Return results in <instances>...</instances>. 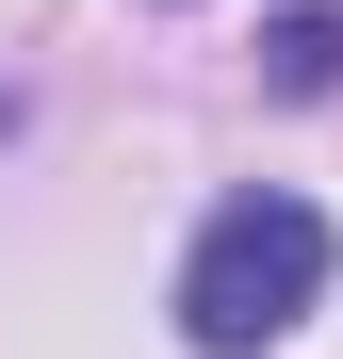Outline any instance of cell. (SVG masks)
<instances>
[{
    "mask_svg": "<svg viewBox=\"0 0 343 359\" xmlns=\"http://www.w3.org/2000/svg\"><path fill=\"white\" fill-rule=\"evenodd\" d=\"M311 294H327V212H311V196H229V212L196 229V262H180V343L262 359Z\"/></svg>",
    "mask_w": 343,
    "mask_h": 359,
    "instance_id": "6da1fadb",
    "label": "cell"
},
{
    "mask_svg": "<svg viewBox=\"0 0 343 359\" xmlns=\"http://www.w3.org/2000/svg\"><path fill=\"white\" fill-rule=\"evenodd\" d=\"M278 82H295V98L343 82V17H295V33H278Z\"/></svg>",
    "mask_w": 343,
    "mask_h": 359,
    "instance_id": "7a4b0ae2",
    "label": "cell"
},
{
    "mask_svg": "<svg viewBox=\"0 0 343 359\" xmlns=\"http://www.w3.org/2000/svg\"><path fill=\"white\" fill-rule=\"evenodd\" d=\"M0 147H17V82H0Z\"/></svg>",
    "mask_w": 343,
    "mask_h": 359,
    "instance_id": "3957f363",
    "label": "cell"
}]
</instances>
